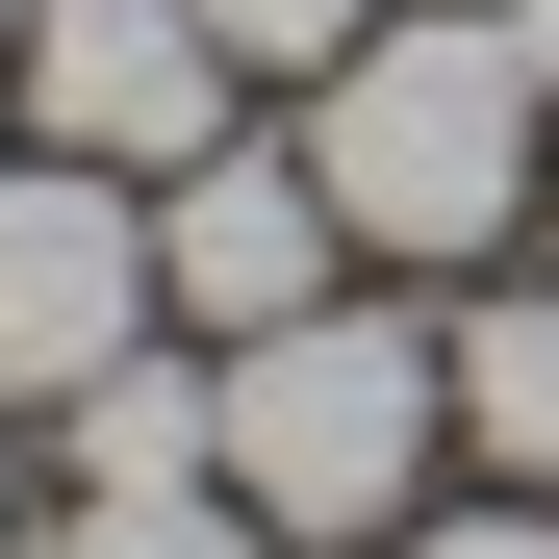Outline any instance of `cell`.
<instances>
[{
	"instance_id": "1",
	"label": "cell",
	"mask_w": 559,
	"mask_h": 559,
	"mask_svg": "<svg viewBox=\"0 0 559 559\" xmlns=\"http://www.w3.org/2000/svg\"><path fill=\"white\" fill-rule=\"evenodd\" d=\"M306 153H331L356 254H432V280H484V254L534 229V153H559V103H534L509 0H432V26H356V51L306 76Z\"/></svg>"
},
{
	"instance_id": "2",
	"label": "cell",
	"mask_w": 559,
	"mask_h": 559,
	"mask_svg": "<svg viewBox=\"0 0 559 559\" xmlns=\"http://www.w3.org/2000/svg\"><path fill=\"white\" fill-rule=\"evenodd\" d=\"M432 432H457V356L407 306H356V280H331L306 331H229V509L280 559H382L432 509Z\"/></svg>"
},
{
	"instance_id": "3",
	"label": "cell",
	"mask_w": 559,
	"mask_h": 559,
	"mask_svg": "<svg viewBox=\"0 0 559 559\" xmlns=\"http://www.w3.org/2000/svg\"><path fill=\"white\" fill-rule=\"evenodd\" d=\"M153 178L103 153H0V407H76L103 356H153Z\"/></svg>"
},
{
	"instance_id": "4",
	"label": "cell",
	"mask_w": 559,
	"mask_h": 559,
	"mask_svg": "<svg viewBox=\"0 0 559 559\" xmlns=\"http://www.w3.org/2000/svg\"><path fill=\"white\" fill-rule=\"evenodd\" d=\"M331 280H356L331 153H254V128H229V153H178V178H153V306L204 331V356H229V331H306Z\"/></svg>"
},
{
	"instance_id": "5",
	"label": "cell",
	"mask_w": 559,
	"mask_h": 559,
	"mask_svg": "<svg viewBox=\"0 0 559 559\" xmlns=\"http://www.w3.org/2000/svg\"><path fill=\"white\" fill-rule=\"evenodd\" d=\"M26 153H103V178L229 153V26L204 0H26Z\"/></svg>"
},
{
	"instance_id": "6",
	"label": "cell",
	"mask_w": 559,
	"mask_h": 559,
	"mask_svg": "<svg viewBox=\"0 0 559 559\" xmlns=\"http://www.w3.org/2000/svg\"><path fill=\"white\" fill-rule=\"evenodd\" d=\"M51 432H76V509H128V484H229V356L153 331V356H103Z\"/></svg>"
},
{
	"instance_id": "7",
	"label": "cell",
	"mask_w": 559,
	"mask_h": 559,
	"mask_svg": "<svg viewBox=\"0 0 559 559\" xmlns=\"http://www.w3.org/2000/svg\"><path fill=\"white\" fill-rule=\"evenodd\" d=\"M432 356H457V432H484V484H534V509H559V280H484Z\"/></svg>"
},
{
	"instance_id": "8",
	"label": "cell",
	"mask_w": 559,
	"mask_h": 559,
	"mask_svg": "<svg viewBox=\"0 0 559 559\" xmlns=\"http://www.w3.org/2000/svg\"><path fill=\"white\" fill-rule=\"evenodd\" d=\"M51 559H280L229 484H128V509H51Z\"/></svg>"
},
{
	"instance_id": "9",
	"label": "cell",
	"mask_w": 559,
	"mask_h": 559,
	"mask_svg": "<svg viewBox=\"0 0 559 559\" xmlns=\"http://www.w3.org/2000/svg\"><path fill=\"white\" fill-rule=\"evenodd\" d=\"M204 26H229V76H331L356 26H382V0H204Z\"/></svg>"
},
{
	"instance_id": "10",
	"label": "cell",
	"mask_w": 559,
	"mask_h": 559,
	"mask_svg": "<svg viewBox=\"0 0 559 559\" xmlns=\"http://www.w3.org/2000/svg\"><path fill=\"white\" fill-rule=\"evenodd\" d=\"M382 559H559V509H534V484H484V509H407Z\"/></svg>"
},
{
	"instance_id": "11",
	"label": "cell",
	"mask_w": 559,
	"mask_h": 559,
	"mask_svg": "<svg viewBox=\"0 0 559 559\" xmlns=\"http://www.w3.org/2000/svg\"><path fill=\"white\" fill-rule=\"evenodd\" d=\"M509 51H534V103H559V0H509Z\"/></svg>"
},
{
	"instance_id": "12",
	"label": "cell",
	"mask_w": 559,
	"mask_h": 559,
	"mask_svg": "<svg viewBox=\"0 0 559 559\" xmlns=\"http://www.w3.org/2000/svg\"><path fill=\"white\" fill-rule=\"evenodd\" d=\"M0 103H26V0H0Z\"/></svg>"
}]
</instances>
